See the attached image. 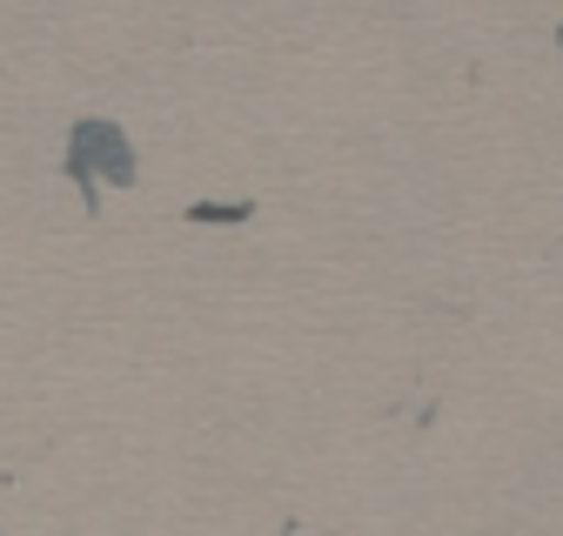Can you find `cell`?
<instances>
[{
    "mask_svg": "<svg viewBox=\"0 0 563 536\" xmlns=\"http://www.w3.org/2000/svg\"><path fill=\"white\" fill-rule=\"evenodd\" d=\"M95 168H101L108 181H134V148H128V134L108 127V121H81L75 142H67V175L81 181L88 209H95Z\"/></svg>",
    "mask_w": 563,
    "mask_h": 536,
    "instance_id": "6da1fadb",
    "label": "cell"
},
{
    "mask_svg": "<svg viewBox=\"0 0 563 536\" xmlns=\"http://www.w3.org/2000/svg\"><path fill=\"white\" fill-rule=\"evenodd\" d=\"M195 222H242L249 215V201H201V209H188Z\"/></svg>",
    "mask_w": 563,
    "mask_h": 536,
    "instance_id": "7a4b0ae2",
    "label": "cell"
}]
</instances>
